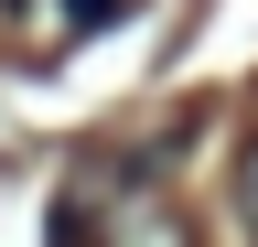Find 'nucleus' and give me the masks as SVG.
I'll use <instances>...</instances> for the list:
<instances>
[{
    "mask_svg": "<svg viewBox=\"0 0 258 247\" xmlns=\"http://www.w3.org/2000/svg\"><path fill=\"white\" fill-rule=\"evenodd\" d=\"M97 247H205V236H194V215L161 194V183H118V204H108V226H97Z\"/></svg>",
    "mask_w": 258,
    "mask_h": 247,
    "instance_id": "f257e3e1",
    "label": "nucleus"
},
{
    "mask_svg": "<svg viewBox=\"0 0 258 247\" xmlns=\"http://www.w3.org/2000/svg\"><path fill=\"white\" fill-rule=\"evenodd\" d=\"M237 226L258 236V140H247V161H237Z\"/></svg>",
    "mask_w": 258,
    "mask_h": 247,
    "instance_id": "f03ea898",
    "label": "nucleus"
},
{
    "mask_svg": "<svg viewBox=\"0 0 258 247\" xmlns=\"http://www.w3.org/2000/svg\"><path fill=\"white\" fill-rule=\"evenodd\" d=\"M129 0H64V33H97V22H118Z\"/></svg>",
    "mask_w": 258,
    "mask_h": 247,
    "instance_id": "7ed1b4c3",
    "label": "nucleus"
}]
</instances>
